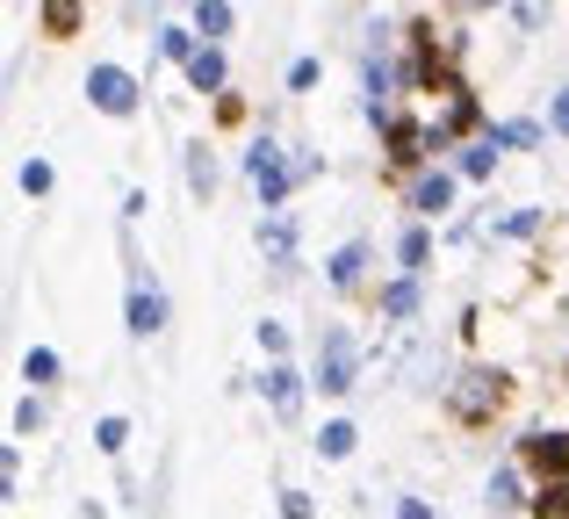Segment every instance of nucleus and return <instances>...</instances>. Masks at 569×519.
I'll return each mask as SVG.
<instances>
[{
	"mask_svg": "<svg viewBox=\"0 0 569 519\" xmlns=\"http://www.w3.org/2000/svg\"><path fill=\"white\" fill-rule=\"evenodd\" d=\"M246 181H252V196H260L267 210H281V202H289L296 167L281 159V144H274V138H252V144H246Z\"/></svg>",
	"mask_w": 569,
	"mask_h": 519,
	"instance_id": "1",
	"label": "nucleus"
},
{
	"mask_svg": "<svg viewBox=\"0 0 569 519\" xmlns=\"http://www.w3.org/2000/svg\"><path fill=\"white\" fill-rule=\"evenodd\" d=\"M498 405H505V376H498V368H469V376L447 382V411L469 419V426H483Z\"/></svg>",
	"mask_w": 569,
	"mask_h": 519,
	"instance_id": "2",
	"label": "nucleus"
},
{
	"mask_svg": "<svg viewBox=\"0 0 569 519\" xmlns=\"http://www.w3.org/2000/svg\"><path fill=\"white\" fill-rule=\"evenodd\" d=\"M353 382H361V347H353L347 325H332V332H325V347H318V390L325 397H347Z\"/></svg>",
	"mask_w": 569,
	"mask_h": 519,
	"instance_id": "3",
	"label": "nucleus"
},
{
	"mask_svg": "<svg viewBox=\"0 0 569 519\" xmlns=\"http://www.w3.org/2000/svg\"><path fill=\"white\" fill-rule=\"evenodd\" d=\"M87 101H94L101 116H138V80H130L123 66H94L87 72Z\"/></svg>",
	"mask_w": 569,
	"mask_h": 519,
	"instance_id": "4",
	"label": "nucleus"
},
{
	"mask_svg": "<svg viewBox=\"0 0 569 519\" xmlns=\"http://www.w3.org/2000/svg\"><path fill=\"white\" fill-rule=\"evenodd\" d=\"M159 325H167V296H159V281L138 267V275H130V332H138V339H152Z\"/></svg>",
	"mask_w": 569,
	"mask_h": 519,
	"instance_id": "5",
	"label": "nucleus"
},
{
	"mask_svg": "<svg viewBox=\"0 0 569 519\" xmlns=\"http://www.w3.org/2000/svg\"><path fill=\"white\" fill-rule=\"evenodd\" d=\"M519 462L541 469V477H562L569 469V433H527L519 440Z\"/></svg>",
	"mask_w": 569,
	"mask_h": 519,
	"instance_id": "6",
	"label": "nucleus"
},
{
	"mask_svg": "<svg viewBox=\"0 0 569 519\" xmlns=\"http://www.w3.org/2000/svg\"><path fill=\"white\" fill-rule=\"evenodd\" d=\"M260 253L274 260V267H296V217H289V210H274V217L260 224Z\"/></svg>",
	"mask_w": 569,
	"mask_h": 519,
	"instance_id": "7",
	"label": "nucleus"
},
{
	"mask_svg": "<svg viewBox=\"0 0 569 519\" xmlns=\"http://www.w3.org/2000/svg\"><path fill=\"white\" fill-rule=\"evenodd\" d=\"M260 390H267V405H274L281 419H289V411L303 405V376H296L289 361H274V368H267V376H260Z\"/></svg>",
	"mask_w": 569,
	"mask_h": 519,
	"instance_id": "8",
	"label": "nucleus"
},
{
	"mask_svg": "<svg viewBox=\"0 0 569 519\" xmlns=\"http://www.w3.org/2000/svg\"><path fill=\"white\" fill-rule=\"evenodd\" d=\"M447 202H455V173L432 167V173H418V181H411V210H418V217H440Z\"/></svg>",
	"mask_w": 569,
	"mask_h": 519,
	"instance_id": "9",
	"label": "nucleus"
},
{
	"mask_svg": "<svg viewBox=\"0 0 569 519\" xmlns=\"http://www.w3.org/2000/svg\"><path fill=\"white\" fill-rule=\"evenodd\" d=\"M181 72H188L194 94H223V80H231V72H223V51H217V43H202V51H194Z\"/></svg>",
	"mask_w": 569,
	"mask_h": 519,
	"instance_id": "10",
	"label": "nucleus"
},
{
	"mask_svg": "<svg viewBox=\"0 0 569 519\" xmlns=\"http://www.w3.org/2000/svg\"><path fill=\"white\" fill-rule=\"evenodd\" d=\"M361 267H368V246L347 239V246L332 253V267H325V281H332V289H361Z\"/></svg>",
	"mask_w": 569,
	"mask_h": 519,
	"instance_id": "11",
	"label": "nucleus"
},
{
	"mask_svg": "<svg viewBox=\"0 0 569 519\" xmlns=\"http://www.w3.org/2000/svg\"><path fill=\"white\" fill-rule=\"evenodd\" d=\"M194 37L202 43L231 37V0H194Z\"/></svg>",
	"mask_w": 569,
	"mask_h": 519,
	"instance_id": "12",
	"label": "nucleus"
},
{
	"mask_svg": "<svg viewBox=\"0 0 569 519\" xmlns=\"http://www.w3.org/2000/svg\"><path fill=\"white\" fill-rule=\"evenodd\" d=\"M519 491H527V483H519V469H498V477H490V483H483V498H490V512H512V506H527V498H519Z\"/></svg>",
	"mask_w": 569,
	"mask_h": 519,
	"instance_id": "13",
	"label": "nucleus"
},
{
	"mask_svg": "<svg viewBox=\"0 0 569 519\" xmlns=\"http://www.w3.org/2000/svg\"><path fill=\"white\" fill-rule=\"evenodd\" d=\"M490 167H498V138L461 144V173H469V181H490Z\"/></svg>",
	"mask_w": 569,
	"mask_h": 519,
	"instance_id": "14",
	"label": "nucleus"
},
{
	"mask_svg": "<svg viewBox=\"0 0 569 519\" xmlns=\"http://www.w3.org/2000/svg\"><path fill=\"white\" fill-rule=\"evenodd\" d=\"M188 188H194V196L217 188V152H209V144H188Z\"/></svg>",
	"mask_w": 569,
	"mask_h": 519,
	"instance_id": "15",
	"label": "nucleus"
},
{
	"mask_svg": "<svg viewBox=\"0 0 569 519\" xmlns=\"http://www.w3.org/2000/svg\"><path fill=\"white\" fill-rule=\"evenodd\" d=\"M411 310H418V275L389 281V289H382V318H411Z\"/></svg>",
	"mask_w": 569,
	"mask_h": 519,
	"instance_id": "16",
	"label": "nucleus"
},
{
	"mask_svg": "<svg viewBox=\"0 0 569 519\" xmlns=\"http://www.w3.org/2000/svg\"><path fill=\"white\" fill-rule=\"evenodd\" d=\"M426 253H432V231H426V224H411V231L397 239V260H403V275H418V267H426Z\"/></svg>",
	"mask_w": 569,
	"mask_h": 519,
	"instance_id": "17",
	"label": "nucleus"
},
{
	"mask_svg": "<svg viewBox=\"0 0 569 519\" xmlns=\"http://www.w3.org/2000/svg\"><path fill=\"white\" fill-rule=\"evenodd\" d=\"M318 455H325V462H347V455H353V426H347V419H332V426L318 433Z\"/></svg>",
	"mask_w": 569,
	"mask_h": 519,
	"instance_id": "18",
	"label": "nucleus"
},
{
	"mask_svg": "<svg viewBox=\"0 0 569 519\" xmlns=\"http://www.w3.org/2000/svg\"><path fill=\"white\" fill-rule=\"evenodd\" d=\"M22 382H58V353L51 347H29L22 353Z\"/></svg>",
	"mask_w": 569,
	"mask_h": 519,
	"instance_id": "19",
	"label": "nucleus"
},
{
	"mask_svg": "<svg viewBox=\"0 0 569 519\" xmlns=\"http://www.w3.org/2000/svg\"><path fill=\"white\" fill-rule=\"evenodd\" d=\"M72 22H80V0H43V29L51 37H72Z\"/></svg>",
	"mask_w": 569,
	"mask_h": 519,
	"instance_id": "20",
	"label": "nucleus"
},
{
	"mask_svg": "<svg viewBox=\"0 0 569 519\" xmlns=\"http://www.w3.org/2000/svg\"><path fill=\"white\" fill-rule=\"evenodd\" d=\"M194 51H202V43H194V29H159V58H181V66H188Z\"/></svg>",
	"mask_w": 569,
	"mask_h": 519,
	"instance_id": "21",
	"label": "nucleus"
},
{
	"mask_svg": "<svg viewBox=\"0 0 569 519\" xmlns=\"http://www.w3.org/2000/svg\"><path fill=\"white\" fill-rule=\"evenodd\" d=\"M123 440H130L123 419H101V426H94V448H101V455H123Z\"/></svg>",
	"mask_w": 569,
	"mask_h": 519,
	"instance_id": "22",
	"label": "nucleus"
},
{
	"mask_svg": "<svg viewBox=\"0 0 569 519\" xmlns=\"http://www.w3.org/2000/svg\"><path fill=\"white\" fill-rule=\"evenodd\" d=\"M490 138H498V144H541V123H498Z\"/></svg>",
	"mask_w": 569,
	"mask_h": 519,
	"instance_id": "23",
	"label": "nucleus"
},
{
	"mask_svg": "<svg viewBox=\"0 0 569 519\" xmlns=\"http://www.w3.org/2000/svg\"><path fill=\"white\" fill-rule=\"evenodd\" d=\"M0 491H8V498H22V455H0Z\"/></svg>",
	"mask_w": 569,
	"mask_h": 519,
	"instance_id": "24",
	"label": "nucleus"
},
{
	"mask_svg": "<svg viewBox=\"0 0 569 519\" xmlns=\"http://www.w3.org/2000/svg\"><path fill=\"white\" fill-rule=\"evenodd\" d=\"M22 196H51V167H43V159L22 167Z\"/></svg>",
	"mask_w": 569,
	"mask_h": 519,
	"instance_id": "25",
	"label": "nucleus"
},
{
	"mask_svg": "<svg viewBox=\"0 0 569 519\" xmlns=\"http://www.w3.org/2000/svg\"><path fill=\"white\" fill-rule=\"evenodd\" d=\"M37 426H43V405H37V397H22V405H14V433H37Z\"/></svg>",
	"mask_w": 569,
	"mask_h": 519,
	"instance_id": "26",
	"label": "nucleus"
},
{
	"mask_svg": "<svg viewBox=\"0 0 569 519\" xmlns=\"http://www.w3.org/2000/svg\"><path fill=\"white\" fill-rule=\"evenodd\" d=\"M289 87H296V94H310V87H318V58H296V66H289Z\"/></svg>",
	"mask_w": 569,
	"mask_h": 519,
	"instance_id": "27",
	"label": "nucleus"
},
{
	"mask_svg": "<svg viewBox=\"0 0 569 519\" xmlns=\"http://www.w3.org/2000/svg\"><path fill=\"white\" fill-rule=\"evenodd\" d=\"M281 519H310V498L303 491H281Z\"/></svg>",
	"mask_w": 569,
	"mask_h": 519,
	"instance_id": "28",
	"label": "nucleus"
},
{
	"mask_svg": "<svg viewBox=\"0 0 569 519\" xmlns=\"http://www.w3.org/2000/svg\"><path fill=\"white\" fill-rule=\"evenodd\" d=\"M548 123H556L562 138H569V87H562V94H556V109H548Z\"/></svg>",
	"mask_w": 569,
	"mask_h": 519,
	"instance_id": "29",
	"label": "nucleus"
},
{
	"mask_svg": "<svg viewBox=\"0 0 569 519\" xmlns=\"http://www.w3.org/2000/svg\"><path fill=\"white\" fill-rule=\"evenodd\" d=\"M397 519H432V506H426V498H403V506H397Z\"/></svg>",
	"mask_w": 569,
	"mask_h": 519,
	"instance_id": "30",
	"label": "nucleus"
}]
</instances>
